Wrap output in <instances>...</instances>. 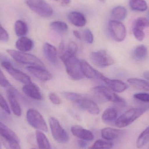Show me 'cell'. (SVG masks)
<instances>
[{
	"mask_svg": "<svg viewBox=\"0 0 149 149\" xmlns=\"http://www.w3.org/2000/svg\"><path fill=\"white\" fill-rule=\"evenodd\" d=\"M7 52L19 63L45 68L43 63L34 55L12 49H7Z\"/></svg>",
	"mask_w": 149,
	"mask_h": 149,
	"instance_id": "6da1fadb",
	"label": "cell"
},
{
	"mask_svg": "<svg viewBox=\"0 0 149 149\" xmlns=\"http://www.w3.org/2000/svg\"><path fill=\"white\" fill-rule=\"evenodd\" d=\"M146 111V109L142 108L130 109L116 119V126L119 128L127 127L141 117Z\"/></svg>",
	"mask_w": 149,
	"mask_h": 149,
	"instance_id": "7a4b0ae2",
	"label": "cell"
},
{
	"mask_svg": "<svg viewBox=\"0 0 149 149\" xmlns=\"http://www.w3.org/2000/svg\"><path fill=\"white\" fill-rule=\"evenodd\" d=\"M65 66L66 72L74 80L81 79L84 75L81 71L80 61L75 56H72L62 60Z\"/></svg>",
	"mask_w": 149,
	"mask_h": 149,
	"instance_id": "3957f363",
	"label": "cell"
},
{
	"mask_svg": "<svg viewBox=\"0 0 149 149\" xmlns=\"http://www.w3.org/2000/svg\"><path fill=\"white\" fill-rule=\"evenodd\" d=\"M29 8L42 17H49L53 15L51 6L44 0H26Z\"/></svg>",
	"mask_w": 149,
	"mask_h": 149,
	"instance_id": "277c9868",
	"label": "cell"
},
{
	"mask_svg": "<svg viewBox=\"0 0 149 149\" xmlns=\"http://www.w3.org/2000/svg\"><path fill=\"white\" fill-rule=\"evenodd\" d=\"M26 117L28 123L32 127L40 131L48 132V127L45 121L37 110L32 109H29Z\"/></svg>",
	"mask_w": 149,
	"mask_h": 149,
	"instance_id": "5b68a950",
	"label": "cell"
},
{
	"mask_svg": "<svg viewBox=\"0 0 149 149\" xmlns=\"http://www.w3.org/2000/svg\"><path fill=\"white\" fill-rule=\"evenodd\" d=\"M96 96L103 101H110L123 103L124 100L109 88L104 86H97L93 89Z\"/></svg>",
	"mask_w": 149,
	"mask_h": 149,
	"instance_id": "8992f818",
	"label": "cell"
},
{
	"mask_svg": "<svg viewBox=\"0 0 149 149\" xmlns=\"http://www.w3.org/2000/svg\"><path fill=\"white\" fill-rule=\"evenodd\" d=\"M49 123L52 134L54 139L59 143H67L69 141V136L58 121L54 117H52L49 119Z\"/></svg>",
	"mask_w": 149,
	"mask_h": 149,
	"instance_id": "52a82bcc",
	"label": "cell"
},
{
	"mask_svg": "<svg viewBox=\"0 0 149 149\" xmlns=\"http://www.w3.org/2000/svg\"><path fill=\"white\" fill-rule=\"evenodd\" d=\"M90 60L98 67L104 68L113 64V59L105 50L92 52L90 54Z\"/></svg>",
	"mask_w": 149,
	"mask_h": 149,
	"instance_id": "ba28073f",
	"label": "cell"
},
{
	"mask_svg": "<svg viewBox=\"0 0 149 149\" xmlns=\"http://www.w3.org/2000/svg\"><path fill=\"white\" fill-rule=\"evenodd\" d=\"M108 29L112 37L116 42L123 41L126 38V27L120 21L111 20L108 24Z\"/></svg>",
	"mask_w": 149,
	"mask_h": 149,
	"instance_id": "9c48e42d",
	"label": "cell"
},
{
	"mask_svg": "<svg viewBox=\"0 0 149 149\" xmlns=\"http://www.w3.org/2000/svg\"><path fill=\"white\" fill-rule=\"evenodd\" d=\"M1 65L5 70L16 80L24 85L31 83V79L29 75L14 67L9 61L3 60L2 62Z\"/></svg>",
	"mask_w": 149,
	"mask_h": 149,
	"instance_id": "30bf717a",
	"label": "cell"
},
{
	"mask_svg": "<svg viewBox=\"0 0 149 149\" xmlns=\"http://www.w3.org/2000/svg\"><path fill=\"white\" fill-rule=\"evenodd\" d=\"M96 78L102 81L107 85L108 88L116 93H122L128 88V85L122 81L109 79L99 72L97 73Z\"/></svg>",
	"mask_w": 149,
	"mask_h": 149,
	"instance_id": "8fae6325",
	"label": "cell"
},
{
	"mask_svg": "<svg viewBox=\"0 0 149 149\" xmlns=\"http://www.w3.org/2000/svg\"><path fill=\"white\" fill-rule=\"evenodd\" d=\"M26 70L34 77L42 81H47L52 79V75L45 68L36 66H29Z\"/></svg>",
	"mask_w": 149,
	"mask_h": 149,
	"instance_id": "7c38bea8",
	"label": "cell"
},
{
	"mask_svg": "<svg viewBox=\"0 0 149 149\" xmlns=\"http://www.w3.org/2000/svg\"><path fill=\"white\" fill-rule=\"evenodd\" d=\"M7 94L12 112L16 116H21L22 115V109L17 99L15 91L10 87L7 89Z\"/></svg>",
	"mask_w": 149,
	"mask_h": 149,
	"instance_id": "4fadbf2b",
	"label": "cell"
},
{
	"mask_svg": "<svg viewBox=\"0 0 149 149\" xmlns=\"http://www.w3.org/2000/svg\"><path fill=\"white\" fill-rule=\"evenodd\" d=\"M71 130L73 135L81 140L92 141L94 138V136L91 131L85 129L80 126L77 125L72 126Z\"/></svg>",
	"mask_w": 149,
	"mask_h": 149,
	"instance_id": "5bb4252c",
	"label": "cell"
},
{
	"mask_svg": "<svg viewBox=\"0 0 149 149\" xmlns=\"http://www.w3.org/2000/svg\"><path fill=\"white\" fill-rule=\"evenodd\" d=\"M80 107L92 114L97 115L100 113V109L97 104L89 99L82 98L78 102Z\"/></svg>",
	"mask_w": 149,
	"mask_h": 149,
	"instance_id": "9a60e30c",
	"label": "cell"
},
{
	"mask_svg": "<svg viewBox=\"0 0 149 149\" xmlns=\"http://www.w3.org/2000/svg\"><path fill=\"white\" fill-rule=\"evenodd\" d=\"M23 93L29 97L34 100H40L42 99V95L38 87L32 83L26 84L22 88Z\"/></svg>",
	"mask_w": 149,
	"mask_h": 149,
	"instance_id": "2e32d148",
	"label": "cell"
},
{
	"mask_svg": "<svg viewBox=\"0 0 149 149\" xmlns=\"http://www.w3.org/2000/svg\"><path fill=\"white\" fill-rule=\"evenodd\" d=\"M44 54L47 60L53 65L57 63V53L56 48L49 43H45L43 47Z\"/></svg>",
	"mask_w": 149,
	"mask_h": 149,
	"instance_id": "e0dca14e",
	"label": "cell"
},
{
	"mask_svg": "<svg viewBox=\"0 0 149 149\" xmlns=\"http://www.w3.org/2000/svg\"><path fill=\"white\" fill-rule=\"evenodd\" d=\"M124 132L122 130L107 127L102 130L101 136L103 139L107 141H113L121 136Z\"/></svg>",
	"mask_w": 149,
	"mask_h": 149,
	"instance_id": "ac0fdd59",
	"label": "cell"
},
{
	"mask_svg": "<svg viewBox=\"0 0 149 149\" xmlns=\"http://www.w3.org/2000/svg\"><path fill=\"white\" fill-rule=\"evenodd\" d=\"M68 18L70 23L76 27H83L86 23V19L84 15L78 11L70 12Z\"/></svg>",
	"mask_w": 149,
	"mask_h": 149,
	"instance_id": "d6986e66",
	"label": "cell"
},
{
	"mask_svg": "<svg viewBox=\"0 0 149 149\" xmlns=\"http://www.w3.org/2000/svg\"><path fill=\"white\" fill-rule=\"evenodd\" d=\"M15 46L19 51L26 52L33 49L34 44L30 38L26 37H21L16 42Z\"/></svg>",
	"mask_w": 149,
	"mask_h": 149,
	"instance_id": "ffe728a7",
	"label": "cell"
},
{
	"mask_svg": "<svg viewBox=\"0 0 149 149\" xmlns=\"http://www.w3.org/2000/svg\"><path fill=\"white\" fill-rule=\"evenodd\" d=\"M81 71L84 77L88 79H93L96 78L98 71L95 70L92 66L85 60L80 61Z\"/></svg>",
	"mask_w": 149,
	"mask_h": 149,
	"instance_id": "44dd1931",
	"label": "cell"
},
{
	"mask_svg": "<svg viewBox=\"0 0 149 149\" xmlns=\"http://www.w3.org/2000/svg\"><path fill=\"white\" fill-rule=\"evenodd\" d=\"M36 136L39 149H52L48 138L42 131L37 130Z\"/></svg>",
	"mask_w": 149,
	"mask_h": 149,
	"instance_id": "7402d4cb",
	"label": "cell"
},
{
	"mask_svg": "<svg viewBox=\"0 0 149 149\" xmlns=\"http://www.w3.org/2000/svg\"><path fill=\"white\" fill-rule=\"evenodd\" d=\"M0 136L1 138L7 140H19L15 132L1 122H0Z\"/></svg>",
	"mask_w": 149,
	"mask_h": 149,
	"instance_id": "603a6c76",
	"label": "cell"
},
{
	"mask_svg": "<svg viewBox=\"0 0 149 149\" xmlns=\"http://www.w3.org/2000/svg\"><path fill=\"white\" fill-rule=\"evenodd\" d=\"M130 85L140 90L149 91V82L145 80L137 78H131L127 80Z\"/></svg>",
	"mask_w": 149,
	"mask_h": 149,
	"instance_id": "cb8c5ba5",
	"label": "cell"
},
{
	"mask_svg": "<svg viewBox=\"0 0 149 149\" xmlns=\"http://www.w3.org/2000/svg\"><path fill=\"white\" fill-rule=\"evenodd\" d=\"M129 4L130 8L135 11L142 12L148 8V4L145 0H129Z\"/></svg>",
	"mask_w": 149,
	"mask_h": 149,
	"instance_id": "d4e9b609",
	"label": "cell"
},
{
	"mask_svg": "<svg viewBox=\"0 0 149 149\" xmlns=\"http://www.w3.org/2000/svg\"><path fill=\"white\" fill-rule=\"evenodd\" d=\"M127 14V9L124 7L117 6L112 10L111 16L114 20L120 21L126 18Z\"/></svg>",
	"mask_w": 149,
	"mask_h": 149,
	"instance_id": "484cf974",
	"label": "cell"
},
{
	"mask_svg": "<svg viewBox=\"0 0 149 149\" xmlns=\"http://www.w3.org/2000/svg\"><path fill=\"white\" fill-rule=\"evenodd\" d=\"M118 116L117 110L114 108L106 109L102 116V119L106 122H112L116 120Z\"/></svg>",
	"mask_w": 149,
	"mask_h": 149,
	"instance_id": "4316f807",
	"label": "cell"
},
{
	"mask_svg": "<svg viewBox=\"0 0 149 149\" xmlns=\"http://www.w3.org/2000/svg\"><path fill=\"white\" fill-rule=\"evenodd\" d=\"M148 51L147 47L144 45H140L136 47L133 52V58L138 61L143 60L148 55Z\"/></svg>",
	"mask_w": 149,
	"mask_h": 149,
	"instance_id": "83f0119b",
	"label": "cell"
},
{
	"mask_svg": "<svg viewBox=\"0 0 149 149\" xmlns=\"http://www.w3.org/2000/svg\"><path fill=\"white\" fill-rule=\"evenodd\" d=\"M15 31L17 36L23 37L28 32V26L23 21L17 20L15 24Z\"/></svg>",
	"mask_w": 149,
	"mask_h": 149,
	"instance_id": "f1b7e54d",
	"label": "cell"
},
{
	"mask_svg": "<svg viewBox=\"0 0 149 149\" xmlns=\"http://www.w3.org/2000/svg\"><path fill=\"white\" fill-rule=\"evenodd\" d=\"M149 141V126L138 136L136 141V147L140 149L146 145Z\"/></svg>",
	"mask_w": 149,
	"mask_h": 149,
	"instance_id": "f546056e",
	"label": "cell"
},
{
	"mask_svg": "<svg viewBox=\"0 0 149 149\" xmlns=\"http://www.w3.org/2000/svg\"><path fill=\"white\" fill-rule=\"evenodd\" d=\"M51 28L56 32L60 34H64L67 32L68 26L66 23L62 21H55L50 24Z\"/></svg>",
	"mask_w": 149,
	"mask_h": 149,
	"instance_id": "4dcf8cb0",
	"label": "cell"
},
{
	"mask_svg": "<svg viewBox=\"0 0 149 149\" xmlns=\"http://www.w3.org/2000/svg\"><path fill=\"white\" fill-rule=\"evenodd\" d=\"M77 50L78 46L74 42H71L68 45L66 50L64 52L63 54L61 55L60 58L61 60H63V59H64L69 57L75 56Z\"/></svg>",
	"mask_w": 149,
	"mask_h": 149,
	"instance_id": "1f68e13d",
	"label": "cell"
},
{
	"mask_svg": "<svg viewBox=\"0 0 149 149\" xmlns=\"http://www.w3.org/2000/svg\"><path fill=\"white\" fill-rule=\"evenodd\" d=\"M113 146V143L108 141L98 140L88 149H110Z\"/></svg>",
	"mask_w": 149,
	"mask_h": 149,
	"instance_id": "d6a6232c",
	"label": "cell"
},
{
	"mask_svg": "<svg viewBox=\"0 0 149 149\" xmlns=\"http://www.w3.org/2000/svg\"><path fill=\"white\" fill-rule=\"evenodd\" d=\"M1 140L6 149H21L18 140H7L3 138H1Z\"/></svg>",
	"mask_w": 149,
	"mask_h": 149,
	"instance_id": "836d02e7",
	"label": "cell"
},
{
	"mask_svg": "<svg viewBox=\"0 0 149 149\" xmlns=\"http://www.w3.org/2000/svg\"><path fill=\"white\" fill-rule=\"evenodd\" d=\"M149 27V20L145 17H140L137 18L134 23L133 28H136L143 30L145 28Z\"/></svg>",
	"mask_w": 149,
	"mask_h": 149,
	"instance_id": "e575fe53",
	"label": "cell"
},
{
	"mask_svg": "<svg viewBox=\"0 0 149 149\" xmlns=\"http://www.w3.org/2000/svg\"><path fill=\"white\" fill-rule=\"evenodd\" d=\"M64 95L67 100L70 101L77 103L80 100L83 98L81 95L77 93L67 92L64 93Z\"/></svg>",
	"mask_w": 149,
	"mask_h": 149,
	"instance_id": "d590c367",
	"label": "cell"
},
{
	"mask_svg": "<svg viewBox=\"0 0 149 149\" xmlns=\"http://www.w3.org/2000/svg\"><path fill=\"white\" fill-rule=\"evenodd\" d=\"M133 32L135 38L139 41H142L145 38V33L143 30L133 28Z\"/></svg>",
	"mask_w": 149,
	"mask_h": 149,
	"instance_id": "8d00e7d4",
	"label": "cell"
},
{
	"mask_svg": "<svg viewBox=\"0 0 149 149\" xmlns=\"http://www.w3.org/2000/svg\"><path fill=\"white\" fill-rule=\"evenodd\" d=\"M134 98L144 102H149V94L147 93H138L135 94Z\"/></svg>",
	"mask_w": 149,
	"mask_h": 149,
	"instance_id": "74e56055",
	"label": "cell"
},
{
	"mask_svg": "<svg viewBox=\"0 0 149 149\" xmlns=\"http://www.w3.org/2000/svg\"><path fill=\"white\" fill-rule=\"evenodd\" d=\"M0 107L3 110H4L5 113H7L8 114H10V109L8 105L1 93H0Z\"/></svg>",
	"mask_w": 149,
	"mask_h": 149,
	"instance_id": "f35d334b",
	"label": "cell"
},
{
	"mask_svg": "<svg viewBox=\"0 0 149 149\" xmlns=\"http://www.w3.org/2000/svg\"><path fill=\"white\" fill-rule=\"evenodd\" d=\"M84 37L85 41L87 43L92 44L93 42V36L91 31L86 29L84 31Z\"/></svg>",
	"mask_w": 149,
	"mask_h": 149,
	"instance_id": "ab89813d",
	"label": "cell"
},
{
	"mask_svg": "<svg viewBox=\"0 0 149 149\" xmlns=\"http://www.w3.org/2000/svg\"><path fill=\"white\" fill-rule=\"evenodd\" d=\"M0 85L3 87H10L11 84L0 69Z\"/></svg>",
	"mask_w": 149,
	"mask_h": 149,
	"instance_id": "60d3db41",
	"label": "cell"
},
{
	"mask_svg": "<svg viewBox=\"0 0 149 149\" xmlns=\"http://www.w3.org/2000/svg\"><path fill=\"white\" fill-rule=\"evenodd\" d=\"M9 39V36L7 31L0 24V41L7 42Z\"/></svg>",
	"mask_w": 149,
	"mask_h": 149,
	"instance_id": "b9f144b4",
	"label": "cell"
},
{
	"mask_svg": "<svg viewBox=\"0 0 149 149\" xmlns=\"http://www.w3.org/2000/svg\"><path fill=\"white\" fill-rule=\"evenodd\" d=\"M49 98L51 101L56 105H59L62 103V100L55 93H50L49 95Z\"/></svg>",
	"mask_w": 149,
	"mask_h": 149,
	"instance_id": "7bdbcfd3",
	"label": "cell"
},
{
	"mask_svg": "<svg viewBox=\"0 0 149 149\" xmlns=\"http://www.w3.org/2000/svg\"><path fill=\"white\" fill-rule=\"evenodd\" d=\"M58 2L62 6H66L70 3V0H54Z\"/></svg>",
	"mask_w": 149,
	"mask_h": 149,
	"instance_id": "ee69618b",
	"label": "cell"
},
{
	"mask_svg": "<svg viewBox=\"0 0 149 149\" xmlns=\"http://www.w3.org/2000/svg\"><path fill=\"white\" fill-rule=\"evenodd\" d=\"M64 44L63 42H61L60 43V45H59V52H60V54L61 55L63 54L64 52Z\"/></svg>",
	"mask_w": 149,
	"mask_h": 149,
	"instance_id": "f6af8a7d",
	"label": "cell"
},
{
	"mask_svg": "<svg viewBox=\"0 0 149 149\" xmlns=\"http://www.w3.org/2000/svg\"><path fill=\"white\" fill-rule=\"evenodd\" d=\"M73 34L74 36L78 38V39H81V36L79 32L78 31L74 30L73 32Z\"/></svg>",
	"mask_w": 149,
	"mask_h": 149,
	"instance_id": "bcb514c9",
	"label": "cell"
},
{
	"mask_svg": "<svg viewBox=\"0 0 149 149\" xmlns=\"http://www.w3.org/2000/svg\"><path fill=\"white\" fill-rule=\"evenodd\" d=\"M79 145L81 148H85L87 146V143L85 142V141L81 140V141H79Z\"/></svg>",
	"mask_w": 149,
	"mask_h": 149,
	"instance_id": "7dc6e473",
	"label": "cell"
},
{
	"mask_svg": "<svg viewBox=\"0 0 149 149\" xmlns=\"http://www.w3.org/2000/svg\"><path fill=\"white\" fill-rule=\"evenodd\" d=\"M143 76L146 79L149 81V72H145L143 73Z\"/></svg>",
	"mask_w": 149,
	"mask_h": 149,
	"instance_id": "c3c4849f",
	"label": "cell"
},
{
	"mask_svg": "<svg viewBox=\"0 0 149 149\" xmlns=\"http://www.w3.org/2000/svg\"><path fill=\"white\" fill-rule=\"evenodd\" d=\"M100 1H101L102 2L104 3L105 1V0H100Z\"/></svg>",
	"mask_w": 149,
	"mask_h": 149,
	"instance_id": "681fc988",
	"label": "cell"
},
{
	"mask_svg": "<svg viewBox=\"0 0 149 149\" xmlns=\"http://www.w3.org/2000/svg\"><path fill=\"white\" fill-rule=\"evenodd\" d=\"M0 149H1V141H0Z\"/></svg>",
	"mask_w": 149,
	"mask_h": 149,
	"instance_id": "f907efd6",
	"label": "cell"
},
{
	"mask_svg": "<svg viewBox=\"0 0 149 149\" xmlns=\"http://www.w3.org/2000/svg\"><path fill=\"white\" fill-rule=\"evenodd\" d=\"M148 16L149 19V10L148 11Z\"/></svg>",
	"mask_w": 149,
	"mask_h": 149,
	"instance_id": "816d5d0a",
	"label": "cell"
},
{
	"mask_svg": "<svg viewBox=\"0 0 149 149\" xmlns=\"http://www.w3.org/2000/svg\"><path fill=\"white\" fill-rule=\"evenodd\" d=\"M35 149V148H32V149Z\"/></svg>",
	"mask_w": 149,
	"mask_h": 149,
	"instance_id": "f5cc1de1",
	"label": "cell"
}]
</instances>
